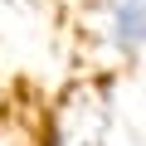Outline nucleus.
I'll return each mask as SVG.
<instances>
[{
  "label": "nucleus",
  "instance_id": "f257e3e1",
  "mask_svg": "<svg viewBox=\"0 0 146 146\" xmlns=\"http://www.w3.org/2000/svg\"><path fill=\"white\" fill-rule=\"evenodd\" d=\"M112 39L127 58L141 54V0H117V10H112Z\"/></svg>",
  "mask_w": 146,
  "mask_h": 146
}]
</instances>
